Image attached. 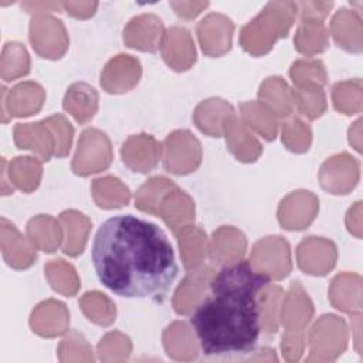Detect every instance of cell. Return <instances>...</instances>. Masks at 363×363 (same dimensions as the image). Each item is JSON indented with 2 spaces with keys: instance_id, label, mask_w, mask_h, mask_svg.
<instances>
[{
  "instance_id": "cell-13",
  "label": "cell",
  "mask_w": 363,
  "mask_h": 363,
  "mask_svg": "<svg viewBox=\"0 0 363 363\" xmlns=\"http://www.w3.org/2000/svg\"><path fill=\"white\" fill-rule=\"evenodd\" d=\"M170 6L174 9L176 14L184 18H193L196 17L203 9L208 6L207 1L204 3H193V1H172Z\"/></svg>"
},
{
  "instance_id": "cell-2",
  "label": "cell",
  "mask_w": 363,
  "mask_h": 363,
  "mask_svg": "<svg viewBox=\"0 0 363 363\" xmlns=\"http://www.w3.org/2000/svg\"><path fill=\"white\" fill-rule=\"evenodd\" d=\"M269 277L248 261H235L208 281L210 294L194 306L190 325L207 357H231L254 350L261 332L259 292Z\"/></svg>"
},
{
  "instance_id": "cell-6",
  "label": "cell",
  "mask_w": 363,
  "mask_h": 363,
  "mask_svg": "<svg viewBox=\"0 0 363 363\" xmlns=\"http://www.w3.org/2000/svg\"><path fill=\"white\" fill-rule=\"evenodd\" d=\"M136 153L140 157L138 160L135 172H140V173L150 172L159 160L160 145L150 135L132 136L122 146V157L136 155Z\"/></svg>"
},
{
  "instance_id": "cell-14",
  "label": "cell",
  "mask_w": 363,
  "mask_h": 363,
  "mask_svg": "<svg viewBox=\"0 0 363 363\" xmlns=\"http://www.w3.org/2000/svg\"><path fill=\"white\" fill-rule=\"evenodd\" d=\"M98 3H62V7L77 18H86L95 13Z\"/></svg>"
},
{
  "instance_id": "cell-7",
  "label": "cell",
  "mask_w": 363,
  "mask_h": 363,
  "mask_svg": "<svg viewBox=\"0 0 363 363\" xmlns=\"http://www.w3.org/2000/svg\"><path fill=\"white\" fill-rule=\"evenodd\" d=\"M332 30L335 41L339 44V47H343L346 51L352 52L362 51V45L349 35V33L360 35V17L357 14L347 9H340L332 20Z\"/></svg>"
},
{
  "instance_id": "cell-8",
  "label": "cell",
  "mask_w": 363,
  "mask_h": 363,
  "mask_svg": "<svg viewBox=\"0 0 363 363\" xmlns=\"http://www.w3.org/2000/svg\"><path fill=\"white\" fill-rule=\"evenodd\" d=\"M294 43L303 54L320 52L328 45V31L319 20H301Z\"/></svg>"
},
{
  "instance_id": "cell-11",
  "label": "cell",
  "mask_w": 363,
  "mask_h": 363,
  "mask_svg": "<svg viewBox=\"0 0 363 363\" xmlns=\"http://www.w3.org/2000/svg\"><path fill=\"white\" fill-rule=\"evenodd\" d=\"M44 125H47L52 132H57L60 136L57 139V145L54 149L55 156L62 157L69 152L71 147V142H72V128L71 123L65 121L64 116L61 115H55L51 116L48 119L44 121Z\"/></svg>"
},
{
  "instance_id": "cell-10",
  "label": "cell",
  "mask_w": 363,
  "mask_h": 363,
  "mask_svg": "<svg viewBox=\"0 0 363 363\" xmlns=\"http://www.w3.org/2000/svg\"><path fill=\"white\" fill-rule=\"evenodd\" d=\"M295 104H298V108L302 115H305L309 119L319 118L325 108V95L320 88H306V89H294L292 92Z\"/></svg>"
},
{
  "instance_id": "cell-15",
  "label": "cell",
  "mask_w": 363,
  "mask_h": 363,
  "mask_svg": "<svg viewBox=\"0 0 363 363\" xmlns=\"http://www.w3.org/2000/svg\"><path fill=\"white\" fill-rule=\"evenodd\" d=\"M23 7L27 9L28 13H34V11L40 13V11H44L47 9L58 10V9L62 7V4H60V3H24Z\"/></svg>"
},
{
  "instance_id": "cell-12",
  "label": "cell",
  "mask_w": 363,
  "mask_h": 363,
  "mask_svg": "<svg viewBox=\"0 0 363 363\" xmlns=\"http://www.w3.org/2000/svg\"><path fill=\"white\" fill-rule=\"evenodd\" d=\"M333 6L332 1L320 3V1H301L296 3V7L301 11V20H319L328 14L330 7Z\"/></svg>"
},
{
  "instance_id": "cell-1",
  "label": "cell",
  "mask_w": 363,
  "mask_h": 363,
  "mask_svg": "<svg viewBox=\"0 0 363 363\" xmlns=\"http://www.w3.org/2000/svg\"><path fill=\"white\" fill-rule=\"evenodd\" d=\"M92 264L99 282L113 294L153 301L166 296L179 272L162 228L132 214L113 216L99 227Z\"/></svg>"
},
{
  "instance_id": "cell-5",
  "label": "cell",
  "mask_w": 363,
  "mask_h": 363,
  "mask_svg": "<svg viewBox=\"0 0 363 363\" xmlns=\"http://www.w3.org/2000/svg\"><path fill=\"white\" fill-rule=\"evenodd\" d=\"M140 77V64L130 55H123L122 71H119L116 58L111 60L101 75V85L111 94H121L138 84Z\"/></svg>"
},
{
  "instance_id": "cell-4",
  "label": "cell",
  "mask_w": 363,
  "mask_h": 363,
  "mask_svg": "<svg viewBox=\"0 0 363 363\" xmlns=\"http://www.w3.org/2000/svg\"><path fill=\"white\" fill-rule=\"evenodd\" d=\"M234 24L221 14H208L197 26V34L203 51L207 55H221L231 47Z\"/></svg>"
},
{
  "instance_id": "cell-9",
  "label": "cell",
  "mask_w": 363,
  "mask_h": 363,
  "mask_svg": "<svg viewBox=\"0 0 363 363\" xmlns=\"http://www.w3.org/2000/svg\"><path fill=\"white\" fill-rule=\"evenodd\" d=\"M95 94L96 92L92 86H89L84 82H77V84L71 85L69 89L67 91V95L64 98V109L69 111L78 122L84 123V122L92 119L98 105L84 104L82 101L91 98Z\"/></svg>"
},
{
  "instance_id": "cell-3",
  "label": "cell",
  "mask_w": 363,
  "mask_h": 363,
  "mask_svg": "<svg viewBox=\"0 0 363 363\" xmlns=\"http://www.w3.org/2000/svg\"><path fill=\"white\" fill-rule=\"evenodd\" d=\"M163 23L153 14H143L132 18L123 31V40L128 47L155 52L163 41Z\"/></svg>"
}]
</instances>
